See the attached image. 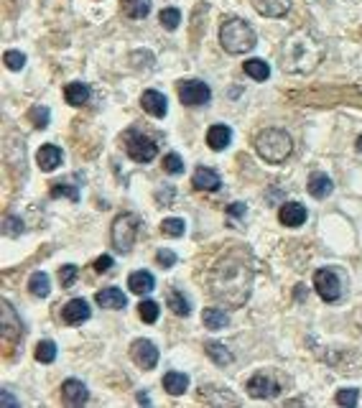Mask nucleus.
<instances>
[{
    "mask_svg": "<svg viewBox=\"0 0 362 408\" xmlns=\"http://www.w3.org/2000/svg\"><path fill=\"white\" fill-rule=\"evenodd\" d=\"M138 314H141V319H143L145 324H153L156 319H159V304L151 299H145L138 304Z\"/></svg>",
    "mask_w": 362,
    "mask_h": 408,
    "instance_id": "f704fd0d",
    "label": "nucleus"
},
{
    "mask_svg": "<svg viewBox=\"0 0 362 408\" xmlns=\"http://www.w3.org/2000/svg\"><path fill=\"white\" fill-rule=\"evenodd\" d=\"M278 59H281L283 72H288V75H309L324 59V43L312 31L299 28L283 41V46L278 51Z\"/></svg>",
    "mask_w": 362,
    "mask_h": 408,
    "instance_id": "f03ea898",
    "label": "nucleus"
},
{
    "mask_svg": "<svg viewBox=\"0 0 362 408\" xmlns=\"http://www.w3.org/2000/svg\"><path fill=\"white\" fill-rule=\"evenodd\" d=\"M3 233L8 235V237H18V235L23 233V220H18L16 215H8L3 220Z\"/></svg>",
    "mask_w": 362,
    "mask_h": 408,
    "instance_id": "e433bc0d",
    "label": "nucleus"
},
{
    "mask_svg": "<svg viewBox=\"0 0 362 408\" xmlns=\"http://www.w3.org/2000/svg\"><path fill=\"white\" fill-rule=\"evenodd\" d=\"M90 304H87L85 299H72L64 307V322L67 324H72V327H77V324H85L87 319H90Z\"/></svg>",
    "mask_w": 362,
    "mask_h": 408,
    "instance_id": "a211bd4d",
    "label": "nucleus"
},
{
    "mask_svg": "<svg viewBox=\"0 0 362 408\" xmlns=\"http://www.w3.org/2000/svg\"><path fill=\"white\" fill-rule=\"evenodd\" d=\"M36 161H39V166H41V171H54V168L61 166V161H64V153H61L59 146H54V143H46V146H41L39 148V153H36Z\"/></svg>",
    "mask_w": 362,
    "mask_h": 408,
    "instance_id": "2eb2a0df",
    "label": "nucleus"
},
{
    "mask_svg": "<svg viewBox=\"0 0 362 408\" xmlns=\"http://www.w3.org/2000/svg\"><path fill=\"white\" fill-rule=\"evenodd\" d=\"M306 217H309V212H306L301 202H286L278 209V220H281V225L286 227H301L306 222Z\"/></svg>",
    "mask_w": 362,
    "mask_h": 408,
    "instance_id": "f8f14e48",
    "label": "nucleus"
},
{
    "mask_svg": "<svg viewBox=\"0 0 362 408\" xmlns=\"http://www.w3.org/2000/svg\"><path fill=\"white\" fill-rule=\"evenodd\" d=\"M248 393L253 398H276L278 393H281V385L268 373H258L248 380Z\"/></svg>",
    "mask_w": 362,
    "mask_h": 408,
    "instance_id": "9d476101",
    "label": "nucleus"
},
{
    "mask_svg": "<svg viewBox=\"0 0 362 408\" xmlns=\"http://www.w3.org/2000/svg\"><path fill=\"white\" fill-rule=\"evenodd\" d=\"M219 43L228 54H245V51L255 49L258 36H255L253 26L243 21V18H228L219 26Z\"/></svg>",
    "mask_w": 362,
    "mask_h": 408,
    "instance_id": "7ed1b4c3",
    "label": "nucleus"
},
{
    "mask_svg": "<svg viewBox=\"0 0 362 408\" xmlns=\"http://www.w3.org/2000/svg\"><path fill=\"white\" fill-rule=\"evenodd\" d=\"M51 197H54V200L67 197V200H72V202H79V189H77V186H69V184H64V182H57V184H51Z\"/></svg>",
    "mask_w": 362,
    "mask_h": 408,
    "instance_id": "473e14b6",
    "label": "nucleus"
},
{
    "mask_svg": "<svg viewBox=\"0 0 362 408\" xmlns=\"http://www.w3.org/2000/svg\"><path fill=\"white\" fill-rule=\"evenodd\" d=\"M163 171L171 176H179L184 171V164L179 159V153H166V156H163Z\"/></svg>",
    "mask_w": 362,
    "mask_h": 408,
    "instance_id": "4c0bfd02",
    "label": "nucleus"
},
{
    "mask_svg": "<svg viewBox=\"0 0 362 408\" xmlns=\"http://www.w3.org/2000/svg\"><path fill=\"white\" fill-rule=\"evenodd\" d=\"M192 184H194V189H199V192H217L219 186H222V179H219V174L214 168L199 166L194 171Z\"/></svg>",
    "mask_w": 362,
    "mask_h": 408,
    "instance_id": "ddd939ff",
    "label": "nucleus"
},
{
    "mask_svg": "<svg viewBox=\"0 0 362 408\" xmlns=\"http://www.w3.org/2000/svg\"><path fill=\"white\" fill-rule=\"evenodd\" d=\"M36 360H39V362H43V365H49V362H54V360H57V344H54V342L51 340H43V342H39V344H36Z\"/></svg>",
    "mask_w": 362,
    "mask_h": 408,
    "instance_id": "7c9ffc66",
    "label": "nucleus"
},
{
    "mask_svg": "<svg viewBox=\"0 0 362 408\" xmlns=\"http://www.w3.org/2000/svg\"><path fill=\"white\" fill-rule=\"evenodd\" d=\"M128 289L133 293H138V296H145V293H151L153 289H156V278H153V273H148V271H135V273H130V278H128Z\"/></svg>",
    "mask_w": 362,
    "mask_h": 408,
    "instance_id": "aec40b11",
    "label": "nucleus"
},
{
    "mask_svg": "<svg viewBox=\"0 0 362 408\" xmlns=\"http://www.w3.org/2000/svg\"><path fill=\"white\" fill-rule=\"evenodd\" d=\"M250 284H253V271H250L245 250H232L222 260H217V266L212 268V293L217 299L232 304V307H243L248 301Z\"/></svg>",
    "mask_w": 362,
    "mask_h": 408,
    "instance_id": "f257e3e1",
    "label": "nucleus"
},
{
    "mask_svg": "<svg viewBox=\"0 0 362 408\" xmlns=\"http://www.w3.org/2000/svg\"><path fill=\"white\" fill-rule=\"evenodd\" d=\"M156 260H159V266L171 268V266H177V253H174V250H159V253H156Z\"/></svg>",
    "mask_w": 362,
    "mask_h": 408,
    "instance_id": "79ce46f5",
    "label": "nucleus"
},
{
    "mask_svg": "<svg viewBox=\"0 0 362 408\" xmlns=\"http://www.w3.org/2000/svg\"><path fill=\"white\" fill-rule=\"evenodd\" d=\"M163 388L171 396H184L186 388H189V375L179 373V370H171V373L163 375Z\"/></svg>",
    "mask_w": 362,
    "mask_h": 408,
    "instance_id": "5701e85b",
    "label": "nucleus"
},
{
    "mask_svg": "<svg viewBox=\"0 0 362 408\" xmlns=\"http://www.w3.org/2000/svg\"><path fill=\"white\" fill-rule=\"evenodd\" d=\"M28 120L36 125V128H46L51 120V113L49 108H43V105H34V108L28 110Z\"/></svg>",
    "mask_w": 362,
    "mask_h": 408,
    "instance_id": "c9c22d12",
    "label": "nucleus"
},
{
    "mask_svg": "<svg viewBox=\"0 0 362 408\" xmlns=\"http://www.w3.org/2000/svg\"><path fill=\"white\" fill-rule=\"evenodd\" d=\"M159 21H161V26H163L166 31H177L179 23H181V10H179V8H163V10H161Z\"/></svg>",
    "mask_w": 362,
    "mask_h": 408,
    "instance_id": "72a5a7b5",
    "label": "nucleus"
},
{
    "mask_svg": "<svg viewBox=\"0 0 362 408\" xmlns=\"http://www.w3.org/2000/svg\"><path fill=\"white\" fill-rule=\"evenodd\" d=\"M77 273H79V268H77V266H72V263H69V266H64V268L59 271V284L64 286V289H69V286H74Z\"/></svg>",
    "mask_w": 362,
    "mask_h": 408,
    "instance_id": "ea45409f",
    "label": "nucleus"
},
{
    "mask_svg": "<svg viewBox=\"0 0 362 408\" xmlns=\"http://www.w3.org/2000/svg\"><path fill=\"white\" fill-rule=\"evenodd\" d=\"M357 150H360V153H362V135H360V138H357Z\"/></svg>",
    "mask_w": 362,
    "mask_h": 408,
    "instance_id": "09e8293b",
    "label": "nucleus"
},
{
    "mask_svg": "<svg viewBox=\"0 0 362 408\" xmlns=\"http://www.w3.org/2000/svg\"><path fill=\"white\" fill-rule=\"evenodd\" d=\"M110 268H112V258L110 255H100V258L94 260V271L97 273H108Z\"/></svg>",
    "mask_w": 362,
    "mask_h": 408,
    "instance_id": "37998d69",
    "label": "nucleus"
},
{
    "mask_svg": "<svg viewBox=\"0 0 362 408\" xmlns=\"http://www.w3.org/2000/svg\"><path fill=\"white\" fill-rule=\"evenodd\" d=\"M64 97H67L69 105L85 108L87 102H90V87H87L85 82H72L64 87Z\"/></svg>",
    "mask_w": 362,
    "mask_h": 408,
    "instance_id": "4be33fe9",
    "label": "nucleus"
},
{
    "mask_svg": "<svg viewBox=\"0 0 362 408\" xmlns=\"http://www.w3.org/2000/svg\"><path fill=\"white\" fill-rule=\"evenodd\" d=\"M357 391L354 388H345V391H339L337 393V403L339 406H357Z\"/></svg>",
    "mask_w": 362,
    "mask_h": 408,
    "instance_id": "a19ab883",
    "label": "nucleus"
},
{
    "mask_svg": "<svg viewBox=\"0 0 362 408\" xmlns=\"http://www.w3.org/2000/svg\"><path fill=\"white\" fill-rule=\"evenodd\" d=\"M250 3L265 18H283L291 10V0H250Z\"/></svg>",
    "mask_w": 362,
    "mask_h": 408,
    "instance_id": "f3484780",
    "label": "nucleus"
},
{
    "mask_svg": "<svg viewBox=\"0 0 362 408\" xmlns=\"http://www.w3.org/2000/svg\"><path fill=\"white\" fill-rule=\"evenodd\" d=\"M3 61H6V67L10 69V72H18V69H23L26 64V57L21 54V51H6V57H3Z\"/></svg>",
    "mask_w": 362,
    "mask_h": 408,
    "instance_id": "58836bf2",
    "label": "nucleus"
},
{
    "mask_svg": "<svg viewBox=\"0 0 362 408\" xmlns=\"http://www.w3.org/2000/svg\"><path fill=\"white\" fill-rule=\"evenodd\" d=\"M141 105L148 115L153 117H163L169 113V100H166V95H161L159 90H145L143 97H141Z\"/></svg>",
    "mask_w": 362,
    "mask_h": 408,
    "instance_id": "4468645a",
    "label": "nucleus"
},
{
    "mask_svg": "<svg viewBox=\"0 0 362 408\" xmlns=\"http://www.w3.org/2000/svg\"><path fill=\"white\" fill-rule=\"evenodd\" d=\"M204 350H207V355H210V358L214 360L219 367L230 365V362L235 360V358H232V352H230L225 344H219V342H207V344H204Z\"/></svg>",
    "mask_w": 362,
    "mask_h": 408,
    "instance_id": "c85d7f7f",
    "label": "nucleus"
},
{
    "mask_svg": "<svg viewBox=\"0 0 362 408\" xmlns=\"http://www.w3.org/2000/svg\"><path fill=\"white\" fill-rule=\"evenodd\" d=\"M28 289H31V293H34L36 299H46L51 291V281L49 275L43 273V271H36L31 278H28Z\"/></svg>",
    "mask_w": 362,
    "mask_h": 408,
    "instance_id": "a878e982",
    "label": "nucleus"
},
{
    "mask_svg": "<svg viewBox=\"0 0 362 408\" xmlns=\"http://www.w3.org/2000/svg\"><path fill=\"white\" fill-rule=\"evenodd\" d=\"M202 322L207 324V329H225L230 324V317L222 309H204Z\"/></svg>",
    "mask_w": 362,
    "mask_h": 408,
    "instance_id": "cd10ccee",
    "label": "nucleus"
},
{
    "mask_svg": "<svg viewBox=\"0 0 362 408\" xmlns=\"http://www.w3.org/2000/svg\"><path fill=\"white\" fill-rule=\"evenodd\" d=\"M314 289H316V293H319L324 301L334 304V301L339 299V293H342V281H339L337 271L319 268V271L314 273Z\"/></svg>",
    "mask_w": 362,
    "mask_h": 408,
    "instance_id": "6e6552de",
    "label": "nucleus"
},
{
    "mask_svg": "<svg viewBox=\"0 0 362 408\" xmlns=\"http://www.w3.org/2000/svg\"><path fill=\"white\" fill-rule=\"evenodd\" d=\"M138 403H151V398H148L145 393H141V396H138Z\"/></svg>",
    "mask_w": 362,
    "mask_h": 408,
    "instance_id": "de8ad7c7",
    "label": "nucleus"
},
{
    "mask_svg": "<svg viewBox=\"0 0 362 408\" xmlns=\"http://www.w3.org/2000/svg\"><path fill=\"white\" fill-rule=\"evenodd\" d=\"M21 334H23V324L18 319L16 309L10 307L8 301H3V340L8 344H16Z\"/></svg>",
    "mask_w": 362,
    "mask_h": 408,
    "instance_id": "9b49d317",
    "label": "nucleus"
},
{
    "mask_svg": "<svg viewBox=\"0 0 362 408\" xmlns=\"http://www.w3.org/2000/svg\"><path fill=\"white\" fill-rule=\"evenodd\" d=\"M61 396H64V403H69V406H85L90 400L87 385L82 380H74V378L61 385Z\"/></svg>",
    "mask_w": 362,
    "mask_h": 408,
    "instance_id": "dca6fc26",
    "label": "nucleus"
},
{
    "mask_svg": "<svg viewBox=\"0 0 362 408\" xmlns=\"http://www.w3.org/2000/svg\"><path fill=\"white\" fill-rule=\"evenodd\" d=\"M0 400H3V406H18V400L13 398L8 391H3V398H0Z\"/></svg>",
    "mask_w": 362,
    "mask_h": 408,
    "instance_id": "a18cd8bd",
    "label": "nucleus"
},
{
    "mask_svg": "<svg viewBox=\"0 0 362 408\" xmlns=\"http://www.w3.org/2000/svg\"><path fill=\"white\" fill-rule=\"evenodd\" d=\"M125 150L128 156L135 161V164H148V161L156 159V141L148 138L141 130H128L125 133Z\"/></svg>",
    "mask_w": 362,
    "mask_h": 408,
    "instance_id": "423d86ee",
    "label": "nucleus"
},
{
    "mask_svg": "<svg viewBox=\"0 0 362 408\" xmlns=\"http://www.w3.org/2000/svg\"><path fill=\"white\" fill-rule=\"evenodd\" d=\"M255 150L268 164H283L294 150V141L281 128H265V130L255 135Z\"/></svg>",
    "mask_w": 362,
    "mask_h": 408,
    "instance_id": "20e7f679",
    "label": "nucleus"
},
{
    "mask_svg": "<svg viewBox=\"0 0 362 408\" xmlns=\"http://www.w3.org/2000/svg\"><path fill=\"white\" fill-rule=\"evenodd\" d=\"M169 309L177 314V317H189V314H192V307H189L186 296H181V291L169 293Z\"/></svg>",
    "mask_w": 362,
    "mask_h": 408,
    "instance_id": "c756f323",
    "label": "nucleus"
},
{
    "mask_svg": "<svg viewBox=\"0 0 362 408\" xmlns=\"http://www.w3.org/2000/svg\"><path fill=\"white\" fill-rule=\"evenodd\" d=\"M112 248L118 253H130L135 245V237H138V217L125 212V215H118L115 222H112Z\"/></svg>",
    "mask_w": 362,
    "mask_h": 408,
    "instance_id": "39448f33",
    "label": "nucleus"
},
{
    "mask_svg": "<svg viewBox=\"0 0 362 408\" xmlns=\"http://www.w3.org/2000/svg\"><path fill=\"white\" fill-rule=\"evenodd\" d=\"M161 233L169 235V237H181L186 233V222L179 220V217H169V220L161 222Z\"/></svg>",
    "mask_w": 362,
    "mask_h": 408,
    "instance_id": "2f4dec72",
    "label": "nucleus"
},
{
    "mask_svg": "<svg viewBox=\"0 0 362 408\" xmlns=\"http://www.w3.org/2000/svg\"><path fill=\"white\" fill-rule=\"evenodd\" d=\"M156 197H159V202H163V200L171 202V200H174V189H171V186H169L166 192H159V194H156Z\"/></svg>",
    "mask_w": 362,
    "mask_h": 408,
    "instance_id": "49530a36",
    "label": "nucleus"
},
{
    "mask_svg": "<svg viewBox=\"0 0 362 408\" xmlns=\"http://www.w3.org/2000/svg\"><path fill=\"white\" fill-rule=\"evenodd\" d=\"M179 100L186 108H202L212 100V90L210 84L202 79H184L179 82Z\"/></svg>",
    "mask_w": 362,
    "mask_h": 408,
    "instance_id": "0eeeda50",
    "label": "nucleus"
},
{
    "mask_svg": "<svg viewBox=\"0 0 362 408\" xmlns=\"http://www.w3.org/2000/svg\"><path fill=\"white\" fill-rule=\"evenodd\" d=\"M94 301L100 304L102 309H125L128 299L125 293L120 291V289H115V286H110V289H102V291H97V296H94Z\"/></svg>",
    "mask_w": 362,
    "mask_h": 408,
    "instance_id": "6ab92c4d",
    "label": "nucleus"
},
{
    "mask_svg": "<svg viewBox=\"0 0 362 408\" xmlns=\"http://www.w3.org/2000/svg\"><path fill=\"white\" fill-rule=\"evenodd\" d=\"M228 215L230 217H243L245 215V204H243V202H235V204H230Z\"/></svg>",
    "mask_w": 362,
    "mask_h": 408,
    "instance_id": "c03bdc74",
    "label": "nucleus"
},
{
    "mask_svg": "<svg viewBox=\"0 0 362 408\" xmlns=\"http://www.w3.org/2000/svg\"><path fill=\"white\" fill-rule=\"evenodd\" d=\"M230 141H232V130H230V125H212L210 130H207V143H210L212 150H222L228 148Z\"/></svg>",
    "mask_w": 362,
    "mask_h": 408,
    "instance_id": "412c9836",
    "label": "nucleus"
},
{
    "mask_svg": "<svg viewBox=\"0 0 362 408\" xmlns=\"http://www.w3.org/2000/svg\"><path fill=\"white\" fill-rule=\"evenodd\" d=\"M120 8L128 18L133 21H141L151 13V0H120Z\"/></svg>",
    "mask_w": 362,
    "mask_h": 408,
    "instance_id": "393cba45",
    "label": "nucleus"
},
{
    "mask_svg": "<svg viewBox=\"0 0 362 408\" xmlns=\"http://www.w3.org/2000/svg\"><path fill=\"white\" fill-rule=\"evenodd\" d=\"M243 69H245V75L250 77V79H255V82H263V79L270 77V67L263 59H248L243 64Z\"/></svg>",
    "mask_w": 362,
    "mask_h": 408,
    "instance_id": "bb28decb",
    "label": "nucleus"
},
{
    "mask_svg": "<svg viewBox=\"0 0 362 408\" xmlns=\"http://www.w3.org/2000/svg\"><path fill=\"white\" fill-rule=\"evenodd\" d=\"M332 189H334V182H332L327 174L309 176V194H312L314 200H324V197H329Z\"/></svg>",
    "mask_w": 362,
    "mask_h": 408,
    "instance_id": "b1692460",
    "label": "nucleus"
},
{
    "mask_svg": "<svg viewBox=\"0 0 362 408\" xmlns=\"http://www.w3.org/2000/svg\"><path fill=\"white\" fill-rule=\"evenodd\" d=\"M130 358L143 370H151V367L159 365V350H156V344L151 340H135L130 344Z\"/></svg>",
    "mask_w": 362,
    "mask_h": 408,
    "instance_id": "1a4fd4ad",
    "label": "nucleus"
}]
</instances>
